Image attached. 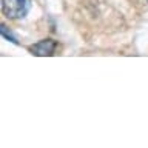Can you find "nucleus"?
Returning <instances> with one entry per match:
<instances>
[{"label": "nucleus", "instance_id": "3", "mask_svg": "<svg viewBox=\"0 0 148 148\" xmlns=\"http://www.w3.org/2000/svg\"><path fill=\"white\" fill-rule=\"evenodd\" d=\"M0 31H2V36L5 37V39H8L9 42H12V43H18V42L16 40V37H14L11 32H8V29H6V26H5V25L0 26Z\"/></svg>", "mask_w": 148, "mask_h": 148}, {"label": "nucleus", "instance_id": "1", "mask_svg": "<svg viewBox=\"0 0 148 148\" xmlns=\"http://www.w3.org/2000/svg\"><path fill=\"white\" fill-rule=\"evenodd\" d=\"M31 9V0H2V11L8 18H23Z\"/></svg>", "mask_w": 148, "mask_h": 148}, {"label": "nucleus", "instance_id": "2", "mask_svg": "<svg viewBox=\"0 0 148 148\" xmlns=\"http://www.w3.org/2000/svg\"><path fill=\"white\" fill-rule=\"evenodd\" d=\"M56 48H57V42L53 39H45L29 46V51L34 56H40V57H46V56H53Z\"/></svg>", "mask_w": 148, "mask_h": 148}]
</instances>
